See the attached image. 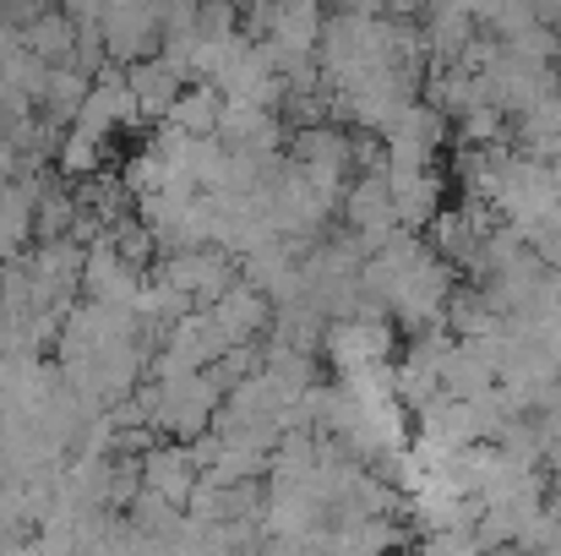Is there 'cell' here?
Listing matches in <instances>:
<instances>
[{"label": "cell", "instance_id": "obj_1", "mask_svg": "<svg viewBox=\"0 0 561 556\" xmlns=\"http://www.w3.org/2000/svg\"><path fill=\"white\" fill-rule=\"evenodd\" d=\"M557 77H561V49H557Z\"/></svg>", "mask_w": 561, "mask_h": 556}]
</instances>
